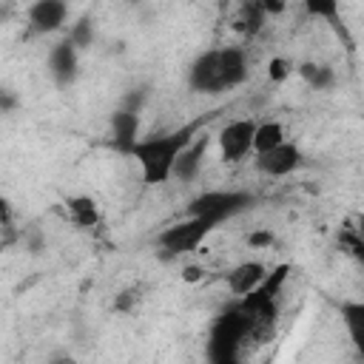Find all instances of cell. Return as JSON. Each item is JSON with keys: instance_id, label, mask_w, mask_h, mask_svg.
Returning a JSON list of instances; mask_svg holds the SVG:
<instances>
[{"instance_id": "obj_1", "label": "cell", "mask_w": 364, "mask_h": 364, "mask_svg": "<svg viewBox=\"0 0 364 364\" xmlns=\"http://www.w3.org/2000/svg\"><path fill=\"white\" fill-rule=\"evenodd\" d=\"M196 122L182 125L176 131L168 134H156V136H145L136 142V148L131 151V156L136 159L139 171H142V182L145 185H162L173 176L179 156L188 151V145L199 136L196 134Z\"/></svg>"}, {"instance_id": "obj_2", "label": "cell", "mask_w": 364, "mask_h": 364, "mask_svg": "<svg viewBox=\"0 0 364 364\" xmlns=\"http://www.w3.org/2000/svg\"><path fill=\"white\" fill-rule=\"evenodd\" d=\"M247 80V54L236 46L202 51L188 71V82L199 94H222Z\"/></svg>"}, {"instance_id": "obj_3", "label": "cell", "mask_w": 364, "mask_h": 364, "mask_svg": "<svg viewBox=\"0 0 364 364\" xmlns=\"http://www.w3.org/2000/svg\"><path fill=\"white\" fill-rule=\"evenodd\" d=\"M253 205V196L245 191H205L188 205V216H202L213 228L222 225L225 219L247 210Z\"/></svg>"}, {"instance_id": "obj_4", "label": "cell", "mask_w": 364, "mask_h": 364, "mask_svg": "<svg viewBox=\"0 0 364 364\" xmlns=\"http://www.w3.org/2000/svg\"><path fill=\"white\" fill-rule=\"evenodd\" d=\"M210 230H213V225H210L208 219H202V216H188V219L173 222L171 228H165V230L156 236V245H159L165 253H171V256H182V253L196 250V247L208 239Z\"/></svg>"}, {"instance_id": "obj_5", "label": "cell", "mask_w": 364, "mask_h": 364, "mask_svg": "<svg viewBox=\"0 0 364 364\" xmlns=\"http://www.w3.org/2000/svg\"><path fill=\"white\" fill-rule=\"evenodd\" d=\"M256 119L250 117H242V119H230L219 136H216V145H219V156L222 162L228 165H239L245 162L250 154H253V139H256Z\"/></svg>"}, {"instance_id": "obj_6", "label": "cell", "mask_w": 364, "mask_h": 364, "mask_svg": "<svg viewBox=\"0 0 364 364\" xmlns=\"http://www.w3.org/2000/svg\"><path fill=\"white\" fill-rule=\"evenodd\" d=\"M253 159H256V168H259L264 176L279 179V176H290L296 168H301V148L287 139L284 145H279V148H273V151H267V154H259V156H253Z\"/></svg>"}, {"instance_id": "obj_7", "label": "cell", "mask_w": 364, "mask_h": 364, "mask_svg": "<svg viewBox=\"0 0 364 364\" xmlns=\"http://www.w3.org/2000/svg\"><path fill=\"white\" fill-rule=\"evenodd\" d=\"M264 276H267V267L262 262H256V259H247V262H239L233 270H228L225 284H228V290L233 296L245 299V296H250L264 282Z\"/></svg>"}, {"instance_id": "obj_8", "label": "cell", "mask_w": 364, "mask_h": 364, "mask_svg": "<svg viewBox=\"0 0 364 364\" xmlns=\"http://www.w3.org/2000/svg\"><path fill=\"white\" fill-rule=\"evenodd\" d=\"M77 46L65 37L48 51V74L54 77L57 85H71L77 77Z\"/></svg>"}, {"instance_id": "obj_9", "label": "cell", "mask_w": 364, "mask_h": 364, "mask_svg": "<svg viewBox=\"0 0 364 364\" xmlns=\"http://www.w3.org/2000/svg\"><path fill=\"white\" fill-rule=\"evenodd\" d=\"M65 17H68V6L60 0H37L34 6H28V26L40 34L63 28Z\"/></svg>"}, {"instance_id": "obj_10", "label": "cell", "mask_w": 364, "mask_h": 364, "mask_svg": "<svg viewBox=\"0 0 364 364\" xmlns=\"http://www.w3.org/2000/svg\"><path fill=\"white\" fill-rule=\"evenodd\" d=\"M136 134H139V114L131 108H122L111 114V145L119 154H131L136 148Z\"/></svg>"}, {"instance_id": "obj_11", "label": "cell", "mask_w": 364, "mask_h": 364, "mask_svg": "<svg viewBox=\"0 0 364 364\" xmlns=\"http://www.w3.org/2000/svg\"><path fill=\"white\" fill-rule=\"evenodd\" d=\"M338 316H341V324H344L355 353L364 358V301H341Z\"/></svg>"}, {"instance_id": "obj_12", "label": "cell", "mask_w": 364, "mask_h": 364, "mask_svg": "<svg viewBox=\"0 0 364 364\" xmlns=\"http://www.w3.org/2000/svg\"><path fill=\"white\" fill-rule=\"evenodd\" d=\"M208 136L205 134H199L191 145H188V151L179 156V162H176V171H173V176L176 179H182V182H188V179H193L196 173H199V168H202V159H205V154H208Z\"/></svg>"}, {"instance_id": "obj_13", "label": "cell", "mask_w": 364, "mask_h": 364, "mask_svg": "<svg viewBox=\"0 0 364 364\" xmlns=\"http://www.w3.org/2000/svg\"><path fill=\"white\" fill-rule=\"evenodd\" d=\"M65 213H68V219H71L77 228H94V225L100 222L97 199H94V196H85V193L68 196V199H65Z\"/></svg>"}, {"instance_id": "obj_14", "label": "cell", "mask_w": 364, "mask_h": 364, "mask_svg": "<svg viewBox=\"0 0 364 364\" xmlns=\"http://www.w3.org/2000/svg\"><path fill=\"white\" fill-rule=\"evenodd\" d=\"M284 142H287V131H284V125H282L279 119H264V122L256 125L253 156L267 154V151H273V148H279V145H284Z\"/></svg>"}, {"instance_id": "obj_15", "label": "cell", "mask_w": 364, "mask_h": 364, "mask_svg": "<svg viewBox=\"0 0 364 364\" xmlns=\"http://www.w3.org/2000/svg\"><path fill=\"white\" fill-rule=\"evenodd\" d=\"M296 74L304 80V85H310L313 91H327L333 82H336V74H333V68L330 65H324V63H299L296 65Z\"/></svg>"}, {"instance_id": "obj_16", "label": "cell", "mask_w": 364, "mask_h": 364, "mask_svg": "<svg viewBox=\"0 0 364 364\" xmlns=\"http://www.w3.org/2000/svg\"><path fill=\"white\" fill-rule=\"evenodd\" d=\"M264 20H267V14L262 11V3H250V6H242V14H239L236 28H239L242 34L253 37V34H259V31H262Z\"/></svg>"}, {"instance_id": "obj_17", "label": "cell", "mask_w": 364, "mask_h": 364, "mask_svg": "<svg viewBox=\"0 0 364 364\" xmlns=\"http://www.w3.org/2000/svg\"><path fill=\"white\" fill-rule=\"evenodd\" d=\"M293 63L290 60H284V57H273L270 63H267V77L273 80V82H284L290 74H293Z\"/></svg>"}, {"instance_id": "obj_18", "label": "cell", "mask_w": 364, "mask_h": 364, "mask_svg": "<svg viewBox=\"0 0 364 364\" xmlns=\"http://www.w3.org/2000/svg\"><path fill=\"white\" fill-rule=\"evenodd\" d=\"M307 11H310L313 17L333 20V17L338 14V3H333V0H310V3H307Z\"/></svg>"}, {"instance_id": "obj_19", "label": "cell", "mask_w": 364, "mask_h": 364, "mask_svg": "<svg viewBox=\"0 0 364 364\" xmlns=\"http://www.w3.org/2000/svg\"><path fill=\"white\" fill-rule=\"evenodd\" d=\"M91 37H94V34H91V23H85V20H82V23H77V26L68 31V40H71L77 48L88 46V43H91Z\"/></svg>"}, {"instance_id": "obj_20", "label": "cell", "mask_w": 364, "mask_h": 364, "mask_svg": "<svg viewBox=\"0 0 364 364\" xmlns=\"http://www.w3.org/2000/svg\"><path fill=\"white\" fill-rule=\"evenodd\" d=\"M276 242V236L270 233V230H253L250 236H247V245L250 247H270Z\"/></svg>"}, {"instance_id": "obj_21", "label": "cell", "mask_w": 364, "mask_h": 364, "mask_svg": "<svg viewBox=\"0 0 364 364\" xmlns=\"http://www.w3.org/2000/svg\"><path fill=\"white\" fill-rule=\"evenodd\" d=\"M182 279H185V282H199V279H202V267L188 264V267L182 270Z\"/></svg>"}]
</instances>
